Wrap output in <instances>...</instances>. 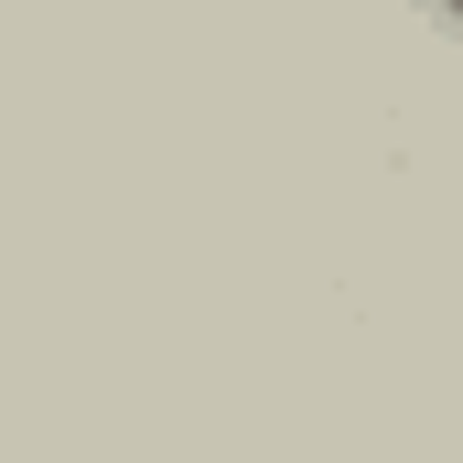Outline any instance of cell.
<instances>
[{
	"instance_id": "obj_1",
	"label": "cell",
	"mask_w": 463,
	"mask_h": 463,
	"mask_svg": "<svg viewBox=\"0 0 463 463\" xmlns=\"http://www.w3.org/2000/svg\"><path fill=\"white\" fill-rule=\"evenodd\" d=\"M420 11H431V22H442V11H453V0H420Z\"/></svg>"
}]
</instances>
